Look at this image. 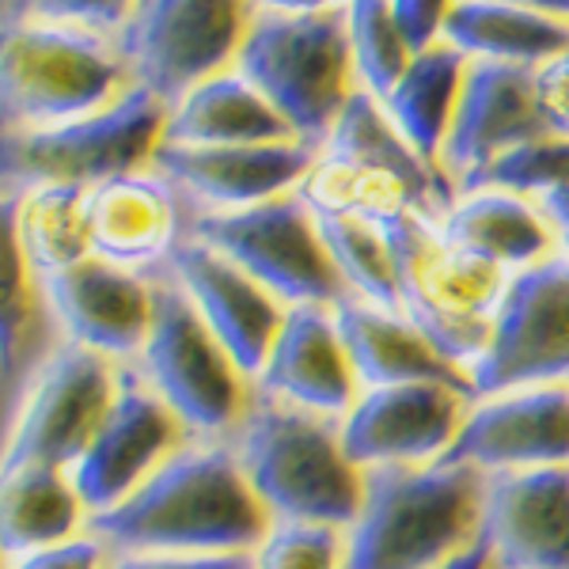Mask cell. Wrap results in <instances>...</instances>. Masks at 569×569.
<instances>
[{"mask_svg": "<svg viewBox=\"0 0 569 569\" xmlns=\"http://www.w3.org/2000/svg\"><path fill=\"white\" fill-rule=\"evenodd\" d=\"M270 528V512L224 440L176 448L133 498L88 517V536L118 555H251Z\"/></svg>", "mask_w": 569, "mask_h": 569, "instance_id": "obj_1", "label": "cell"}, {"mask_svg": "<svg viewBox=\"0 0 569 569\" xmlns=\"http://www.w3.org/2000/svg\"><path fill=\"white\" fill-rule=\"evenodd\" d=\"M236 460L278 525L346 531L365 505V471L346 460L342 426L254 391L236 426Z\"/></svg>", "mask_w": 569, "mask_h": 569, "instance_id": "obj_2", "label": "cell"}, {"mask_svg": "<svg viewBox=\"0 0 569 569\" xmlns=\"http://www.w3.org/2000/svg\"><path fill=\"white\" fill-rule=\"evenodd\" d=\"M482 475L471 467H376L346 528L342 569H440L479 539Z\"/></svg>", "mask_w": 569, "mask_h": 569, "instance_id": "obj_3", "label": "cell"}, {"mask_svg": "<svg viewBox=\"0 0 569 569\" xmlns=\"http://www.w3.org/2000/svg\"><path fill=\"white\" fill-rule=\"evenodd\" d=\"M236 72L284 118L297 141L316 149L335 133L350 103L353 50L346 34V8L273 4L236 53Z\"/></svg>", "mask_w": 569, "mask_h": 569, "instance_id": "obj_4", "label": "cell"}, {"mask_svg": "<svg viewBox=\"0 0 569 569\" xmlns=\"http://www.w3.org/2000/svg\"><path fill=\"white\" fill-rule=\"evenodd\" d=\"M399 284V316L433 350L471 369L486 353L505 297V273L460 254L440 236V224L426 213H402L383 224Z\"/></svg>", "mask_w": 569, "mask_h": 569, "instance_id": "obj_5", "label": "cell"}, {"mask_svg": "<svg viewBox=\"0 0 569 569\" xmlns=\"http://www.w3.org/2000/svg\"><path fill=\"white\" fill-rule=\"evenodd\" d=\"M23 12V8H16ZM114 42L99 34L8 16L0 39V96L8 133L53 130L114 107L130 88Z\"/></svg>", "mask_w": 569, "mask_h": 569, "instance_id": "obj_6", "label": "cell"}, {"mask_svg": "<svg viewBox=\"0 0 569 569\" xmlns=\"http://www.w3.org/2000/svg\"><path fill=\"white\" fill-rule=\"evenodd\" d=\"M168 130V107L141 88H130L114 107L53 130H12L4 137L8 187H99L137 176L152 163Z\"/></svg>", "mask_w": 569, "mask_h": 569, "instance_id": "obj_7", "label": "cell"}, {"mask_svg": "<svg viewBox=\"0 0 569 569\" xmlns=\"http://www.w3.org/2000/svg\"><path fill=\"white\" fill-rule=\"evenodd\" d=\"M251 31V8L232 0H149L133 4L114 50L126 66L130 88H141L176 107L224 66Z\"/></svg>", "mask_w": 569, "mask_h": 569, "instance_id": "obj_8", "label": "cell"}, {"mask_svg": "<svg viewBox=\"0 0 569 569\" xmlns=\"http://www.w3.org/2000/svg\"><path fill=\"white\" fill-rule=\"evenodd\" d=\"M190 240L240 266L273 300L289 308H335L350 297L323 251L316 217L297 198H278L240 213H201L190 220Z\"/></svg>", "mask_w": 569, "mask_h": 569, "instance_id": "obj_9", "label": "cell"}, {"mask_svg": "<svg viewBox=\"0 0 569 569\" xmlns=\"http://www.w3.org/2000/svg\"><path fill=\"white\" fill-rule=\"evenodd\" d=\"M152 292L156 316L141 350L144 383L168 402V410L190 433L217 437L240 426L247 399L232 357L220 350L176 281H156Z\"/></svg>", "mask_w": 569, "mask_h": 569, "instance_id": "obj_10", "label": "cell"}, {"mask_svg": "<svg viewBox=\"0 0 569 569\" xmlns=\"http://www.w3.org/2000/svg\"><path fill=\"white\" fill-rule=\"evenodd\" d=\"M475 395L569 388V262L562 254L512 273L490 346L467 369Z\"/></svg>", "mask_w": 569, "mask_h": 569, "instance_id": "obj_11", "label": "cell"}, {"mask_svg": "<svg viewBox=\"0 0 569 569\" xmlns=\"http://www.w3.org/2000/svg\"><path fill=\"white\" fill-rule=\"evenodd\" d=\"M114 395L118 376L103 357L80 346L53 350L31 388L23 391L16 415L8 418L4 471L20 467L72 471L114 407Z\"/></svg>", "mask_w": 569, "mask_h": 569, "instance_id": "obj_12", "label": "cell"}, {"mask_svg": "<svg viewBox=\"0 0 569 569\" xmlns=\"http://www.w3.org/2000/svg\"><path fill=\"white\" fill-rule=\"evenodd\" d=\"M179 426L182 421L144 383V376L130 369L118 372L114 407L103 418L88 452L80 456V463L69 471L72 490L88 517H103L126 498H133L176 452Z\"/></svg>", "mask_w": 569, "mask_h": 569, "instance_id": "obj_13", "label": "cell"}, {"mask_svg": "<svg viewBox=\"0 0 569 569\" xmlns=\"http://www.w3.org/2000/svg\"><path fill=\"white\" fill-rule=\"evenodd\" d=\"M467 395L445 383H402L365 391L346 415L342 452L357 471L440 463L463 429Z\"/></svg>", "mask_w": 569, "mask_h": 569, "instance_id": "obj_14", "label": "cell"}, {"mask_svg": "<svg viewBox=\"0 0 569 569\" xmlns=\"http://www.w3.org/2000/svg\"><path fill=\"white\" fill-rule=\"evenodd\" d=\"M39 292L50 319L66 330L69 346L103 361L141 357L156 316V292L144 278L88 259L39 278Z\"/></svg>", "mask_w": 569, "mask_h": 569, "instance_id": "obj_15", "label": "cell"}, {"mask_svg": "<svg viewBox=\"0 0 569 569\" xmlns=\"http://www.w3.org/2000/svg\"><path fill=\"white\" fill-rule=\"evenodd\" d=\"M440 463L479 475L569 467V388H528L482 399Z\"/></svg>", "mask_w": 569, "mask_h": 569, "instance_id": "obj_16", "label": "cell"}, {"mask_svg": "<svg viewBox=\"0 0 569 569\" xmlns=\"http://www.w3.org/2000/svg\"><path fill=\"white\" fill-rule=\"evenodd\" d=\"M168 270L243 380H259L289 308H281L240 266L220 259L198 240H182L171 251Z\"/></svg>", "mask_w": 569, "mask_h": 569, "instance_id": "obj_17", "label": "cell"}, {"mask_svg": "<svg viewBox=\"0 0 569 569\" xmlns=\"http://www.w3.org/2000/svg\"><path fill=\"white\" fill-rule=\"evenodd\" d=\"M479 539L493 569H569V467L486 475Z\"/></svg>", "mask_w": 569, "mask_h": 569, "instance_id": "obj_18", "label": "cell"}, {"mask_svg": "<svg viewBox=\"0 0 569 569\" xmlns=\"http://www.w3.org/2000/svg\"><path fill=\"white\" fill-rule=\"evenodd\" d=\"M550 137L536 110V69L471 61L448 130L440 171L456 179H475L498 156Z\"/></svg>", "mask_w": 569, "mask_h": 569, "instance_id": "obj_19", "label": "cell"}, {"mask_svg": "<svg viewBox=\"0 0 569 569\" xmlns=\"http://www.w3.org/2000/svg\"><path fill=\"white\" fill-rule=\"evenodd\" d=\"M316 149L305 141L247 144V149H182L160 144L152 168L160 179L190 194L209 213H240V209L278 201L289 187H300L316 168Z\"/></svg>", "mask_w": 569, "mask_h": 569, "instance_id": "obj_20", "label": "cell"}, {"mask_svg": "<svg viewBox=\"0 0 569 569\" xmlns=\"http://www.w3.org/2000/svg\"><path fill=\"white\" fill-rule=\"evenodd\" d=\"M254 391L319 418L350 415L357 407V376L335 327V311L319 305L284 311V327L262 376L254 380Z\"/></svg>", "mask_w": 569, "mask_h": 569, "instance_id": "obj_21", "label": "cell"}, {"mask_svg": "<svg viewBox=\"0 0 569 569\" xmlns=\"http://www.w3.org/2000/svg\"><path fill=\"white\" fill-rule=\"evenodd\" d=\"M91 259L141 270L171 259L179 240L176 187L160 176H122L88 190Z\"/></svg>", "mask_w": 569, "mask_h": 569, "instance_id": "obj_22", "label": "cell"}, {"mask_svg": "<svg viewBox=\"0 0 569 569\" xmlns=\"http://www.w3.org/2000/svg\"><path fill=\"white\" fill-rule=\"evenodd\" d=\"M330 311H335V327L342 335L357 383H365L369 391L402 388V383H445L463 391L467 399H479L467 372L448 365L402 316L365 305L357 297L338 300Z\"/></svg>", "mask_w": 569, "mask_h": 569, "instance_id": "obj_23", "label": "cell"}, {"mask_svg": "<svg viewBox=\"0 0 569 569\" xmlns=\"http://www.w3.org/2000/svg\"><path fill=\"white\" fill-rule=\"evenodd\" d=\"M440 236L448 247L493 270L525 273L531 266L555 259V224L531 209L525 198L501 194V190H479L448 209Z\"/></svg>", "mask_w": 569, "mask_h": 569, "instance_id": "obj_24", "label": "cell"}, {"mask_svg": "<svg viewBox=\"0 0 569 569\" xmlns=\"http://www.w3.org/2000/svg\"><path fill=\"white\" fill-rule=\"evenodd\" d=\"M297 141L284 118L240 72H220L168 110L163 144L182 149H247V144Z\"/></svg>", "mask_w": 569, "mask_h": 569, "instance_id": "obj_25", "label": "cell"}, {"mask_svg": "<svg viewBox=\"0 0 569 569\" xmlns=\"http://www.w3.org/2000/svg\"><path fill=\"white\" fill-rule=\"evenodd\" d=\"M445 42L471 61L539 69L569 53V20L536 4H452Z\"/></svg>", "mask_w": 569, "mask_h": 569, "instance_id": "obj_26", "label": "cell"}, {"mask_svg": "<svg viewBox=\"0 0 569 569\" xmlns=\"http://www.w3.org/2000/svg\"><path fill=\"white\" fill-rule=\"evenodd\" d=\"M327 156H342V160L369 163L376 171H388L410 190L418 213L433 217L437 209H452V179L440 168L410 149L402 133L391 126L388 110H383L369 91H353L338 118L335 133L327 137Z\"/></svg>", "mask_w": 569, "mask_h": 569, "instance_id": "obj_27", "label": "cell"}, {"mask_svg": "<svg viewBox=\"0 0 569 569\" xmlns=\"http://www.w3.org/2000/svg\"><path fill=\"white\" fill-rule=\"evenodd\" d=\"M467 66H471V58H463V53L452 50L448 42L433 46L429 53L410 61L399 88L388 96V103H380L388 110L391 126L402 133V141H407L421 160L433 163V168L440 163L448 130H452Z\"/></svg>", "mask_w": 569, "mask_h": 569, "instance_id": "obj_28", "label": "cell"}, {"mask_svg": "<svg viewBox=\"0 0 569 569\" xmlns=\"http://www.w3.org/2000/svg\"><path fill=\"white\" fill-rule=\"evenodd\" d=\"M4 224L12 228L27 266L39 278L69 270L91 259L88 190L84 187H31L20 198H8Z\"/></svg>", "mask_w": 569, "mask_h": 569, "instance_id": "obj_29", "label": "cell"}, {"mask_svg": "<svg viewBox=\"0 0 569 569\" xmlns=\"http://www.w3.org/2000/svg\"><path fill=\"white\" fill-rule=\"evenodd\" d=\"M80 517H84V505H80L66 471H53V467L4 471L0 536H4L8 558H23L34 555V550L69 543Z\"/></svg>", "mask_w": 569, "mask_h": 569, "instance_id": "obj_30", "label": "cell"}, {"mask_svg": "<svg viewBox=\"0 0 569 569\" xmlns=\"http://www.w3.org/2000/svg\"><path fill=\"white\" fill-rule=\"evenodd\" d=\"M297 201L308 213L350 217L376 228L391 224L402 213H418L415 198L399 179L342 156H319L316 168L297 187Z\"/></svg>", "mask_w": 569, "mask_h": 569, "instance_id": "obj_31", "label": "cell"}, {"mask_svg": "<svg viewBox=\"0 0 569 569\" xmlns=\"http://www.w3.org/2000/svg\"><path fill=\"white\" fill-rule=\"evenodd\" d=\"M46 300H34V284L27 273V259L4 224V402L8 418L16 415L23 391L42 369L46 346Z\"/></svg>", "mask_w": 569, "mask_h": 569, "instance_id": "obj_32", "label": "cell"}, {"mask_svg": "<svg viewBox=\"0 0 569 569\" xmlns=\"http://www.w3.org/2000/svg\"><path fill=\"white\" fill-rule=\"evenodd\" d=\"M316 217V232L323 240V251L330 254L346 289L357 300H365V305H376L399 316V284H395V262L383 228L350 217Z\"/></svg>", "mask_w": 569, "mask_h": 569, "instance_id": "obj_33", "label": "cell"}, {"mask_svg": "<svg viewBox=\"0 0 569 569\" xmlns=\"http://www.w3.org/2000/svg\"><path fill=\"white\" fill-rule=\"evenodd\" d=\"M346 34L353 50V72L365 80V91L376 103H388L399 80L410 69V50L402 46L391 23V4H350L346 8Z\"/></svg>", "mask_w": 569, "mask_h": 569, "instance_id": "obj_34", "label": "cell"}, {"mask_svg": "<svg viewBox=\"0 0 569 569\" xmlns=\"http://www.w3.org/2000/svg\"><path fill=\"white\" fill-rule=\"evenodd\" d=\"M501 190V194H558L569 190V137H539L531 144L498 156L486 171L460 182L463 194L479 190Z\"/></svg>", "mask_w": 569, "mask_h": 569, "instance_id": "obj_35", "label": "cell"}, {"mask_svg": "<svg viewBox=\"0 0 569 569\" xmlns=\"http://www.w3.org/2000/svg\"><path fill=\"white\" fill-rule=\"evenodd\" d=\"M346 531L319 525H273L254 550V569H342Z\"/></svg>", "mask_w": 569, "mask_h": 569, "instance_id": "obj_36", "label": "cell"}, {"mask_svg": "<svg viewBox=\"0 0 569 569\" xmlns=\"http://www.w3.org/2000/svg\"><path fill=\"white\" fill-rule=\"evenodd\" d=\"M27 16L42 23H53V27H69V31H84V34H122L126 20H130L133 4H114V0H58V4H27L23 8Z\"/></svg>", "mask_w": 569, "mask_h": 569, "instance_id": "obj_37", "label": "cell"}, {"mask_svg": "<svg viewBox=\"0 0 569 569\" xmlns=\"http://www.w3.org/2000/svg\"><path fill=\"white\" fill-rule=\"evenodd\" d=\"M452 4H433V0H399L391 4V23L399 31L402 46L410 50V58H421L437 46L445 34V20Z\"/></svg>", "mask_w": 569, "mask_h": 569, "instance_id": "obj_38", "label": "cell"}, {"mask_svg": "<svg viewBox=\"0 0 569 569\" xmlns=\"http://www.w3.org/2000/svg\"><path fill=\"white\" fill-rule=\"evenodd\" d=\"M536 110L550 137H569V53L536 69Z\"/></svg>", "mask_w": 569, "mask_h": 569, "instance_id": "obj_39", "label": "cell"}, {"mask_svg": "<svg viewBox=\"0 0 569 569\" xmlns=\"http://www.w3.org/2000/svg\"><path fill=\"white\" fill-rule=\"evenodd\" d=\"M8 569H107V547L96 536H80L61 547H46L16 558Z\"/></svg>", "mask_w": 569, "mask_h": 569, "instance_id": "obj_40", "label": "cell"}, {"mask_svg": "<svg viewBox=\"0 0 569 569\" xmlns=\"http://www.w3.org/2000/svg\"><path fill=\"white\" fill-rule=\"evenodd\" d=\"M107 569H254V555H118Z\"/></svg>", "mask_w": 569, "mask_h": 569, "instance_id": "obj_41", "label": "cell"}, {"mask_svg": "<svg viewBox=\"0 0 569 569\" xmlns=\"http://www.w3.org/2000/svg\"><path fill=\"white\" fill-rule=\"evenodd\" d=\"M440 569H493V555H490V547H486L482 539H475L471 547L460 550L452 562H445Z\"/></svg>", "mask_w": 569, "mask_h": 569, "instance_id": "obj_42", "label": "cell"}, {"mask_svg": "<svg viewBox=\"0 0 569 569\" xmlns=\"http://www.w3.org/2000/svg\"><path fill=\"white\" fill-rule=\"evenodd\" d=\"M539 209H543V217L550 220V224L569 232V190H558V194L539 198Z\"/></svg>", "mask_w": 569, "mask_h": 569, "instance_id": "obj_43", "label": "cell"}, {"mask_svg": "<svg viewBox=\"0 0 569 569\" xmlns=\"http://www.w3.org/2000/svg\"><path fill=\"white\" fill-rule=\"evenodd\" d=\"M562 259L569 262V232H562Z\"/></svg>", "mask_w": 569, "mask_h": 569, "instance_id": "obj_44", "label": "cell"}]
</instances>
